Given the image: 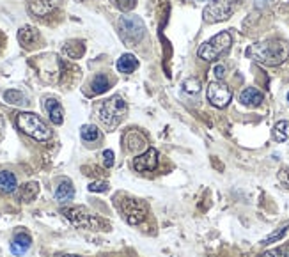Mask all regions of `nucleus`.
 Here are the masks:
<instances>
[{
  "instance_id": "obj_1",
  "label": "nucleus",
  "mask_w": 289,
  "mask_h": 257,
  "mask_svg": "<svg viewBox=\"0 0 289 257\" xmlns=\"http://www.w3.org/2000/svg\"><path fill=\"white\" fill-rule=\"evenodd\" d=\"M246 57L262 66H278L289 57V44L280 39L259 41L246 48Z\"/></svg>"
},
{
  "instance_id": "obj_2",
  "label": "nucleus",
  "mask_w": 289,
  "mask_h": 257,
  "mask_svg": "<svg viewBox=\"0 0 289 257\" xmlns=\"http://www.w3.org/2000/svg\"><path fill=\"white\" fill-rule=\"evenodd\" d=\"M16 126H18L25 135L32 136L34 140L46 142V140H50V136H52V132L48 130V126L44 124L43 119L32 112L18 114V116H16Z\"/></svg>"
},
{
  "instance_id": "obj_3",
  "label": "nucleus",
  "mask_w": 289,
  "mask_h": 257,
  "mask_svg": "<svg viewBox=\"0 0 289 257\" xmlns=\"http://www.w3.org/2000/svg\"><path fill=\"white\" fill-rule=\"evenodd\" d=\"M60 213L78 229H87V230H106L108 224L105 220H102L96 214L89 213L86 208H62Z\"/></svg>"
},
{
  "instance_id": "obj_4",
  "label": "nucleus",
  "mask_w": 289,
  "mask_h": 257,
  "mask_svg": "<svg viewBox=\"0 0 289 257\" xmlns=\"http://www.w3.org/2000/svg\"><path fill=\"white\" fill-rule=\"evenodd\" d=\"M126 110H128V106H126L124 100L121 96H114L98 106V117L106 128L114 130L124 119Z\"/></svg>"
},
{
  "instance_id": "obj_5",
  "label": "nucleus",
  "mask_w": 289,
  "mask_h": 257,
  "mask_svg": "<svg viewBox=\"0 0 289 257\" xmlns=\"http://www.w3.org/2000/svg\"><path fill=\"white\" fill-rule=\"evenodd\" d=\"M119 34L128 46H137L146 34V25L138 16L126 14L119 18Z\"/></svg>"
},
{
  "instance_id": "obj_6",
  "label": "nucleus",
  "mask_w": 289,
  "mask_h": 257,
  "mask_svg": "<svg viewBox=\"0 0 289 257\" xmlns=\"http://www.w3.org/2000/svg\"><path fill=\"white\" fill-rule=\"evenodd\" d=\"M230 44H232V38H230L229 32H220V34L213 36L210 41L200 44L197 54L202 60L210 62V60H216L220 55L226 54L230 48Z\"/></svg>"
},
{
  "instance_id": "obj_7",
  "label": "nucleus",
  "mask_w": 289,
  "mask_h": 257,
  "mask_svg": "<svg viewBox=\"0 0 289 257\" xmlns=\"http://www.w3.org/2000/svg\"><path fill=\"white\" fill-rule=\"evenodd\" d=\"M116 204H118L119 211L122 213V216L126 218V222L132 224V226H137L142 220L146 218V204L142 200L132 199V197H122V202L116 197Z\"/></svg>"
},
{
  "instance_id": "obj_8",
  "label": "nucleus",
  "mask_w": 289,
  "mask_h": 257,
  "mask_svg": "<svg viewBox=\"0 0 289 257\" xmlns=\"http://www.w3.org/2000/svg\"><path fill=\"white\" fill-rule=\"evenodd\" d=\"M234 11V2L232 0H213L206 9H204V20L210 24H216L227 20Z\"/></svg>"
},
{
  "instance_id": "obj_9",
  "label": "nucleus",
  "mask_w": 289,
  "mask_h": 257,
  "mask_svg": "<svg viewBox=\"0 0 289 257\" xmlns=\"http://www.w3.org/2000/svg\"><path fill=\"white\" fill-rule=\"evenodd\" d=\"M208 102L216 108H226L232 100V90L222 82H211L208 86Z\"/></svg>"
},
{
  "instance_id": "obj_10",
  "label": "nucleus",
  "mask_w": 289,
  "mask_h": 257,
  "mask_svg": "<svg viewBox=\"0 0 289 257\" xmlns=\"http://www.w3.org/2000/svg\"><path fill=\"white\" fill-rule=\"evenodd\" d=\"M158 165V152L156 149H148L144 154L137 156L135 160H133V168L137 172H148V170H152V168H156Z\"/></svg>"
},
{
  "instance_id": "obj_11",
  "label": "nucleus",
  "mask_w": 289,
  "mask_h": 257,
  "mask_svg": "<svg viewBox=\"0 0 289 257\" xmlns=\"http://www.w3.org/2000/svg\"><path fill=\"white\" fill-rule=\"evenodd\" d=\"M124 146L130 152H140L148 148V140H146V136L140 132L132 130V132H128L124 135Z\"/></svg>"
},
{
  "instance_id": "obj_12",
  "label": "nucleus",
  "mask_w": 289,
  "mask_h": 257,
  "mask_svg": "<svg viewBox=\"0 0 289 257\" xmlns=\"http://www.w3.org/2000/svg\"><path fill=\"white\" fill-rule=\"evenodd\" d=\"M44 110L48 112V117H50V121L54 122V124H62L64 110L55 98H48L46 102H44Z\"/></svg>"
},
{
  "instance_id": "obj_13",
  "label": "nucleus",
  "mask_w": 289,
  "mask_h": 257,
  "mask_svg": "<svg viewBox=\"0 0 289 257\" xmlns=\"http://www.w3.org/2000/svg\"><path fill=\"white\" fill-rule=\"evenodd\" d=\"M32 245V238L27 232H18L11 242V252L14 256H24Z\"/></svg>"
},
{
  "instance_id": "obj_14",
  "label": "nucleus",
  "mask_w": 289,
  "mask_h": 257,
  "mask_svg": "<svg viewBox=\"0 0 289 257\" xmlns=\"http://www.w3.org/2000/svg\"><path fill=\"white\" fill-rule=\"evenodd\" d=\"M262 100H264V94L259 89H256V87H248V89H245L240 94V102L245 106H259L262 103Z\"/></svg>"
},
{
  "instance_id": "obj_15",
  "label": "nucleus",
  "mask_w": 289,
  "mask_h": 257,
  "mask_svg": "<svg viewBox=\"0 0 289 257\" xmlns=\"http://www.w3.org/2000/svg\"><path fill=\"white\" fill-rule=\"evenodd\" d=\"M55 8V2L54 0H30V4H28V11L32 12L34 16H43L50 14Z\"/></svg>"
},
{
  "instance_id": "obj_16",
  "label": "nucleus",
  "mask_w": 289,
  "mask_h": 257,
  "mask_svg": "<svg viewBox=\"0 0 289 257\" xmlns=\"http://www.w3.org/2000/svg\"><path fill=\"white\" fill-rule=\"evenodd\" d=\"M38 39H40V34H38V30H36L34 27H28V25L22 27L20 32H18V41H20V44H22V46H25V48L34 46Z\"/></svg>"
},
{
  "instance_id": "obj_17",
  "label": "nucleus",
  "mask_w": 289,
  "mask_h": 257,
  "mask_svg": "<svg viewBox=\"0 0 289 257\" xmlns=\"http://www.w3.org/2000/svg\"><path fill=\"white\" fill-rule=\"evenodd\" d=\"M73 197H74L73 183H71L70 180H62L59 186H57V190H55V200H59V202H70Z\"/></svg>"
},
{
  "instance_id": "obj_18",
  "label": "nucleus",
  "mask_w": 289,
  "mask_h": 257,
  "mask_svg": "<svg viewBox=\"0 0 289 257\" xmlns=\"http://www.w3.org/2000/svg\"><path fill=\"white\" fill-rule=\"evenodd\" d=\"M137 66H138L137 57H135V55H132V54L121 55V57H119V60H118V71H119V73L130 74V73H133V71H135V68H137Z\"/></svg>"
},
{
  "instance_id": "obj_19",
  "label": "nucleus",
  "mask_w": 289,
  "mask_h": 257,
  "mask_svg": "<svg viewBox=\"0 0 289 257\" xmlns=\"http://www.w3.org/2000/svg\"><path fill=\"white\" fill-rule=\"evenodd\" d=\"M16 186H18V181H16V176L12 172H0V190L6 192V194H12L16 190Z\"/></svg>"
},
{
  "instance_id": "obj_20",
  "label": "nucleus",
  "mask_w": 289,
  "mask_h": 257,
  "mask_svg": "<svg viewBox=\"0 0 289 257\" xmlns=\"http://www.w3.org/2000/svg\"><path fill=\"white\" fill-rule=\"evenodd\" d=\"M108 89H110V80L106 74L100 73L92 78V82H90V92L92 94H103Z\"/></svg>"
},
{
  "instance_id": "obj_21",
  "label": "nucleus",
  "mask_w": 289,
  "mask_h": 257,
  "mask_svg": "<svg viewBox=\"0 0 289 257\" xmlns=\"http://www.w3.org/2000/svg\"><path fill=\"white\" fill-rule=\"evenodd\" d=\"M80 135L86 142H96L100 138V130L94 124H86L80 130Z\"/></svg>"
},
{
  "instance_id": "obj_22",
  "label": "nucleus",
  "mask_w": 289,
  "mask_h": 257,
  "mask_svg": "<svg viewBox=\"0 0 289 257\" xmlns=\"http://www.w3.org/2000/svg\"><path fill=\"white\" fill-rule=\"evenodd\" d=\"M38 192H40V184H38V183H27L24 188H22V200L30 202V200H34V197L38 195Z\"/></svg>"
},
{
  "instance_id": "obj_23",
  "label": "nucleus",
  "mask_w": 289,
  "mask_h": 257,
  "mask_svg": "<svg viewBox=\"0 0 289 257\" xmlns=\"http://www.w3.org/2000/svg\"><path fill=\"white\" fill-rule=\"evenodd\" d=\"M288 121H278L277 124L274 126V138L277 142H286L288 140Z\"/></svg>"
},
{
  "instance_id": "obj_24",
  "label": "nucleus",
  "mask_w": 289,
  "mask_h": 257,
  "mask_svg": "<svg viewBox=\"0 0 289 257\" xmlns=\"http://www.w3.org/2000/svg\"><path fill=\"white\" fill-rule=\"evenodd\" d=\"M4 100L11 105H22V103H27L25 102V96L20 92V90H6L4 92Z\"/></svg>"
},
{
  "instance_id": "obj_25",
  "label": "nucleus",
  "mask_w": 289,
  "mask_h": 257,
  "mask_svg": "<svg viewBox=\"0 0 289 257\" xmlns=\"http://www.w3.org/2000/svg\"><path fill=\"white\" fill-rule=\"evenodd\" d=\"M288 229H289V222H288V224H284V226H282L278 230H275L274 234H270L268 238L262 240L261 245H270V243H274V242H277V240H280L282 236H284V234L288 232Z\"/></svg>"
},
{
  "instance_id": "obj_26",
  "label": "nucleus",
  "mask_w": 289,
  "mask_h": 257,
  "mask_svg": "<svg viewBox=\"0 0 289 257\" xmlns=\"http://www.w3.org/2000/svg\"><path fill=\"white\" fill-rule=\"evenodd\" d=\"M84 50H86V48H84L82 43H78V46H76V48H73V43H68L66 46H64V54H66L70 58H78V57H82Z\"/></svg>"
},
{
  "instance_id": "obj_27",
  "label": "nucleus",
  "mask_w": 289,
  "mask_h": 257,
  "mask_svg": "<svg viewBox=\"0 0 289 257\" xmlns=\"http://www.w3.org/2000/svg\"><path fill=\"white\" fill-rule=\"evenodd\" d=\"M183 89L186 90L188 94H197L200 90V82L197 78H188L186 82L183 84Z\"/></svg>"
},
{
  "instance_id": "obj_28",
  "label": "nucleus",
  "mask_w": 289,
  "mask_h": 257,
  "mask_svg": "<svg viewBox=\"0 0 289 257\" xmlns=\"http://www.w3.org/2000/svg\"><path fill=\"white\" fill-rule=\"evenodd\" d=\"M135 4H137V0H116V6L122 11H130L135 8Z\"/></svg>"
},
{
  "instance_id": "obj_29",
  "label": "nucleus",
  "mask_w": 289,
  "mask_h": 257,
  "mask_svg": "<svg viewBox=\"0 0 289 257\" xmlns=\"http://www.w3.org/2000/svg\"><path fill=\"white\" fill-rule=\"evenodd\" d=\"M108 190V183L105 181H94L89 184V192H106Z\"/></svg>"
},
{
  "instance_id": "obj_30",
  "label": "nucleus",
  "mask_w": 289,
  "mask_h": 257,
  "mask_svg": "<svg viewBox=\"0 0 289 257\" xmlns=\"http://www.w3.org/2000/svg\"><path fill=\"white\" fill-rule=\"evenodd\" d=\"M103 165H105L106 168L112 167L114 165V151H110V149L103 151Z\"/></svg>"
},
{
  "instance_id": "obj_31",
  "label": "nucleus",
  "mask_w": 289,
  "mask_h": 257,
  "mask_svg": "<svg viewBox=\"0 0 289 257\" xmlns=\"http://www.w3.org/2000/svg\"><path fill=\"white\" fill-rule=\"evenodd\" d=\"M213 74H215V78L222 80V78L226 76V66H224V64H216V66L213 68Z\"/></svg>"
},
{
  "instance_id": "obj_32",
  "label": "nucleus",
  "mask_w": 289,
  "mask_h": 257,
  "mask_svg": "<svg viewBox=\"0 0 289 257\" xmlns=\"http://www.w3.org/2000/svg\"><path fill=\"white\" fill-rule=\"evenodd\" d=\"M4 133H6V121H4V117L0 116V142L4 138Z\"/></svg>"
},
{
  "instance_id": "obj_33",
  "label": "nucleus",
  "mask_w": 289,
  "mask_h": 257,
  "mask_svg": "<svg viewBox=\"0 0 289 257\" xmlns=\"http://www.w3.org/2000/svg\"><path fill=\"white\" fill-rule=\"evenodd\" d=\"M278 252H280V254H284L286 257H289V243H288V245H286V246H282V248L278 250Z\"/></svg>"
},
{
  "instance_id": "obj_34",
  "label": "nucleus",
  "mask_w": 289,
  "mask_h": 257,
  "mask_svg": "<svg viewBox=\"0 0 289 257\" xmlns=\"http://www.w3.org/2000/svg\"><path fill=\"white\" fill-rule=\"evenodd\" d=\"M261 257H275V256H274V254H272V252H266V254H262Z\"/></svg>"
},
{
  "instance_id": "obj_35",
  "label": "nucleus",
  "mask_w": 289,
  "mask_h": 257,
  "mask_svg": "<svg viewBox=\"0 0 289 257\" xmlns=\"http://www.w3.org/2000/svg\"><path fill=\"white\" fill-rule=\"evenodd\" d=\"M60 257H78V256H60Z\"/></svg>"
},
{
  "instance_id": "obj_36",
  "label": "nucleus",
  "mask_w": 289,
  "mask_h": 257,
  "mask_svg": "<svg viewBox=\"0 0 289 257\" xmlns=\"http://www.w3.org/2000/svg\"><path fill=\"white\" fill-rule=\"evenodd\" d=\"M288 103H289V92H288Z\"/></svg>"
},
{
  "instance_id": "obj_37",
  "label": "nucleus",
  "mask_w": 289,
  "mask_h": 257,
  "mask_svg": "<svg viewBox=\"0 0 289 257\" xmlns=\"http://www.w3.org/2000/svg\"><path fill=\"white\" fill-rule=\"evenodd\" d=\"M199 2H204V0H199Z\"/></svg>"
},
{
  "instance_id": "obj_38",
  "label": "nucleus",
  "mask_w": 289,
  "mask_h": 257,
  "mask_svg": "<svg viewBox=\"0 0 289 257\" xmlns=\"http://www.w3.org/2000/svg\"><path fill=\"white\" fill-rule=\"evenodd\" d=\"M0 44H2V41H0Z\"/></svg>"
}]
</instances>
